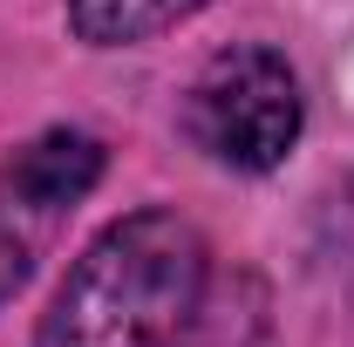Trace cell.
<instances>
[{
  "instance_id": "1",
  "label": "cell",
  "mask_w": 354,
  "mask_h": 347,
  "mask_svg": "<svg viewBox=\"0 0 354 347\" xmlns=\"http://www.w3.org/2000/svg\"><path fill=\"white\" fill-rule=\"evenodd\" d=\"M212 279L205 232L171 205H143L102 225L55 286L35 347H177Z\"/></svg>"
},
{
  "instance_id": "2",
  "label": "cell",
  "mask_w": 354,
  "mask_h": 347,
  "mask_svg": "<svg viewBox=\"0 0 354 347\" xmlns=\"http://www.w3.org/2000/svg\"><path fill=\"white\" fill-rule=\"evenodd\" d=\"M300 123H307L300 75L266 41H239L225 55H212L198 68V82L184 88V136L212 164L245 171V177L279 171L300 143Z\"/></svg>"
},
{
  "instance_id": "3",
  "label": "cell",
  "mask_w": 354,
  "mask_h": 347,
  "mask_svg": "<svg viewBox=\"0 0 354 347\" xmlns=\"http://www.w3.org/2000/svg\"><path fill=\"white\" fill-rule=\"evenodd\" d=\"M109 157L88 130H41L35 143H21L7 157V198L28 205V212H62V205H82L88 191L102 184Z\"/></svg>"
},
{
  "instance_id": "4",
  "label": "cell",
  "mask_w": 354,
  "mask_h": 347,
  "mask_svg": "<svg viewBox=\"0 0 354 347\" xmlns=\"http://www.w3.org/2000/svg\"><path fill=\"white\" fill-rule=\"evenodd\" d=\"M198 7H212V0H68V28L88 48H136L177 21H191Z\"/></svg>"
},
{
  "instance_id": "5",
  "label": "cell",
  "mask_w": 354,
  "mask_h": 347,
  "mask_svg": "<svg viewBox=\"0 0 354 347\" xmlns=\"http://www.w3.org/2000/svg\"><path fill=\"white\" fill-rule=\"evenodd\" d=\"M28 272H35V245H28V232H21L14 218L0 212V306L28 286Z\"/></svg>"
}]
</instances>
